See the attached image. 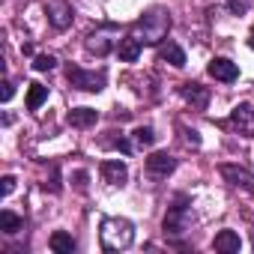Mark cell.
<instances>
[{
	"label": "cell",
	"instance_id": "obj_1",
	"mask_svg": "<svg viewBox=\"0 0 254 254\" xmlns=\"http://www.w3.org/2000/svg\"><path fill=\"white\" fill-rule=\"evenodd\" d=\"M99 239H102L105 251H123L135 242V227L126 218H105L102 230H99Z\"/></svg>",
	"mask_w": 254,
	"mask_h": 254
},
{
	"label": "cell",
	"instance_id": "obj_2",
	"mask_svg": "<svg viewBox=\"0 0 254 254\" xmlns=\"http://www.w3.org/2000/svg\"><path fill=\"white\" fill-rule=\"evenodd\" d=\"M168 30H171V12H165V9H150L144 18H138V39L144 42V45H159L165 36H168Z\"/></svg>",
	"mask_w": 254,
	"mask_h": 254
},
{
	"label": "cell",
	"instance_id": "obj_3",
	"mask_svg": "<svg viewBox=\"0 0 254 254\" xmlns=\"http://www.w3.org/2000/svg\"><path fill=\"white\" fill-rule=\"evenodd\" d=\"M191 224V209H189V200L186 197H177V203L168 209L162 227H165V236H183Z\"/></svg>",
	"mask_w": 254,
	"mask_h": 254
},
{
	"label": "cell",
	"instance_id": "obj_4",
	"mask_svg": "<svg viewBox=\"0 0 254 254\" xmlns=\"http://www.w3.org/2000/svg\"><path fill=\"white\" fill-rule=\"evenodd\" d=\"M66 78L75 90H84V93H99L105 90V72H87L81 66H69L66 69Z\"/></svg>",
	"mask_w": 254,
	"mask_h": 254
},
{
	"label": "cell",
	"instance_id": "obj_5",
	"mask_svg": "<svg viewBox=\"0 0 254 254\" xmlns=\"http://www.w3.org/2000/svg\"><path fill=\"white\" fill-rule=\"evenodd\" d=\"M230 126H233L239 135L254 138V105H248V102L236 105V108L230 111Z\"/></svg>",
	"mask_w": 254,
	"mask_h": 254
},
{
	"label": "cell",
	"instance_id": "obj_6",
	"mask_svg": "<svg viewBox=\"0 0 254 254\" xmlns=\"http://www.w3.org/2000/svg\"><path fill=\"white\" fill-rule=\"evenodd\" d=\"M45 15L57 30H66L72 24V18H75V9H72V3H66V0H51V3H45Z\"/></svg>",
	"mask_w": 254,
	"mask_h": 254
},
{
	"label": "cell",
	"instance_id": "obj_7",
	"mask_svg": "<svg viewBox=\"0 0 254 254\" xmlns=\"http://www.w3.org/2000/svg\"><path fill=\"white\" fill-rule=\"evenodd\" d=\"M206 72H209L215 81H224V84H230V81L239 78V66H236L233 60H227V57H212L209 66H206Z\"/></svg>",
	"mask_w": 254,
	"mask_h": 254
},
{
	"label": "cell",
	"instance_id": "obj_8",
	"mask_svg": "<svg viewBox=\"0 0 254 254\" xmlns=\"http://www.w3.org/2000/svg\"><path fill=\"white\" fill-rule=\"evenodd\" d=\"M221 177H224L233 189H245V191L254 189V174H251L248 168H239V165H221Z\"/></svg>",
	"mask_w": 254,
	"mask_h": 254
},
{
	"label": "cell",
	"instance_id": "obj_9",
	"mask_svg": "<svg viewBox=\"0 0 254 254\" xmlns=\"http://www.w3.org/2000/svg\"><path fill=\"white\" fill-rule=\"evenodd\" d=\"M102 177H105L108 186H126L129 168H126V162H120V159H108V162H102Z\"/></svg>",
	"mask_w": 254,
	"mask_h": 254
},
{
	"label": "cell",
	"instance_id": "obj_10",
	"mask_svg": "<svg viewBox=\"0 0 254 254\" xmlns=\"http://www.w3.org/2000/svg\"><path fill=\"white\" fill-rule=\"evenodd\" d=\"M180 96H183L194 111H203V108L209 105V90H206V87H200V84H191V81L180 87Z\"/></svg>",
	"mask_w": 254,
	"mask_h": 254
},
{
	"label": "cell",
	"instance_id": "obj_11",
	"mask_svg": "<svg viewBox=\"0 0 254 254\" xmlns=\"http://www.w3.org/2000/svg\"><path fill=\"white\" fill-rule=\"evenodd\" d=\"M174 168H177V159L171 153H153L147 159V171L153 177H168V174H174Z\"/></svg>",
	"mask_w": 254,
	"mask_h": 254
},
{
	"label": "cell",
	"instance_id": "obj_12",
	"mask_svg": "<svg viewBox=\"0 0 254 254\" xmlns=\"http://www.w3.org/2000/svg\"><path fill=\"white\" fill-rule=\"evenodd\" d=\"M141 48H144V42L138 36H123L120 45H117V54H120L123 63H135L141 57Z\"/></svg>",
	"mask_w": 254,
	"mask_h": 254
},
{
	"label": "cell",
	"instance_id": "obj_13",
	"mask_svg": "<svg viewBox=\"0 0 254 254\" xmlns=\"http://www.w3.org/2000/svg\"><path fill=\"white\" fill-rule=\"evenodd\" d=\"M96 120H99L96 108H72L69 111V126H75V129H87V126H93Z\"/></svg>",
	"mask_w": 254,
	"mask_h": 254
},
{
	"label": "cell",
	"instance_id": "obj_14",
	"mask_svg": "<svg viewBox=\"0 0 254 254\" xmlns=\"http://www.w3.org/2000/svg\"><path fill=\"white\" fill-rule=\"evenodd\" d=\"M215 251H221V254H236L239 248H242V242H239V233H233V230H221L218 236H215Z\"/></svg>",
	"mask_w": 254,
	"mask_h": 254
},
{
	"label": "cell",
	"instance_id": "obj_15",
	"mask_svg": "<svg viewBox=\"0 0 254 254\" xmlns=\"http://www.w3.org/2000/svg\"><path fill=\"white\" fill-rule=\"evenodd\" d=\"M159 60H165V63H171L174 69H183V66H186V51H183L180 45H174V42H168V45H162V48H159Z\"/></svg>",
	"mask_w": 254,
	"mask_h": 254
},
{
	"label": "cell",
	"instance_id": "obj_16",
	"mask_svg": "<svg viewBox=\"0 0 254 254\" xmlns=\"http://www.w3.org/2000/svg\"><path fill=\"white\" fill-rule=\"evenodd\" d=\"M48 99V87L45 84H30L27 87V111H39Z\"/></svg>",
	"mask_w": 254,
	"mask_h": 254
},
{
	"label": "cell",
	"instance_id": "obj_17",
	"mask_svg": "<svg viewBox=\"0 0 254 254\" xmlns=\"http://www.w3.org/2000/svg\"><path fill=\"white\" fill-rule=\"evenodd\" d=\"M51 251H57V254H72L75 251V239L66 233V230H57V233H51Z\"/></svg>",
	"mask_w": 254,
	"mask_h": 254
},
{
	"label": "cell",
	"instance_id": "obj_18",
	"mask_svg": "<svg viewBox=\"0 0 254 254\" xmlns=\"http://www.w3.org/2000/svg\"><path fill=\"white\" fill-rule=\"evenodd\" d=\"M24 227V221H21V215H15V212H9V209H3V212H0V230H3V233H18Z\"/></svg>",
	"mask_w": 254,
	"mask_h": 254
},
{
	"label": "cell",
	"instance_id": "obj_19",
	"mask_svg": "<svg viewBox=\"0 0 254 254\" xmlns=\"http://www.w3.org/2000/svg\"><path fill=\"white\" fill-rule=\"evenodd\" d=\"M87 51H90V54L105 57V54L111 51V39H108V36H102V33H93V36H87Z\"/></svg>",
	"mask_w": 254,
	"mask_h": 254
},
{
	"label": "cell",
	"instance_id": "obj_20",
	"mask_svg": "<svg viewBox=\"0 0 254 254\" xmlns=\"http://www.w3.org/2000/svg\"><path fill=\"white\" fill-rule=\"evenodd\" d=\"M156 141V132L150 129V126H138V129H135V144L138 147H150Z\"/></svg>",
	"mask_w": 254,
	"mask_h": 254
},
{
	"label": "cell",
	"instance_id": "obj_21",
	"mask_svg": "<svg viewBox=\"0 0 254 254\" xmlns=\"http://www.w3.org/2000/svg\"><path fill=\"white\" fill-rule=\"evenodd\" d=\"M54 66H57V60H54L51 54H39V57L33 60V69H36V72H51Z\"/></svg>",
	"mask_w": 254,
	"mask_h": 254
},
{
	"label": "cell",
	"instance_id": "obj_22",
	"mask_svg": "<svg viewBox=\"0 0 254 254\" xmlns=\"http://www.w3.org/2000/svg\"><path fill=\"white\" fill-rule=\"evenodd\" d=\"M227 9H230L233 15H245V12L251 9V0H227Z\"/></svg>",
	"mask_w": 254,
	"mask_h": 254
},
{
	"label": "cell",
	"instance_id": "obj_23",
	"mask_svg": "<svg viewBox=\"0 0 254 254\" xmlns=\"http://www.w3.org/2000/svg\"><path fill=\"white\" fill-rule=\"evenodd\" d=\"M105 147H114V150H120V153H129V150H132L129 141H126L123 135H120V138H105Z\"/></svg>",
	"mask_w": 254,
	"mask_h": 254
},
{
	"label": "cell",
	"instance_id": "obj_24",
	"mask_svg": "<svg viewBox=\"0 0 254 254\" xmlns=\"http://www.w3.org/2000/svg\"><path fill=\"white\" fill-rule=\"evenodd\" d=\"M60 191V177H57V168H51V183H45V191Z\"/></svg>",
	"mask_w": 254,
	"mask_h": 254
},
{
	"label": "cell",
	"instance_id": "obj_25",
	"mask_svg": "<svg viewBox=\"0 0 254 254\" xmlns=\"http://www.w3.org/2000/svg\"><path fill=\"white\" fill-rule=\"evenodd\" d=\"M0 183H3V197H6V194H12V189H15V177H3Z\"/></svg>",
	"mask_w": 254,
	"mask_h": 254
},
{
	"label": "cell",
	"instance_id": "obj_26",
	"mask_svg": "<svg viewBox=\"0 0 254 254\" xmlns=\"http://www.w3.org/2000/svg\"><path fill=\"white\" fill-rule=\"evenodd\" d=\"M12 93H15L12 81H3V93H0V96H3V102H9V99H12Z\"/></svg>",
	"mask_w": 254,
	"mask_h": 254
},
{
	"label": "cell",
	"instance_id": "obj_27",
	"mask_svg": "<svg viewBox=\"0 0 254 254\" xmlns=\"http://www.w3.org/2000/svg\"><path fill=\"white\" fill-rule=\"evenodd\" d=\"M183 132H186V141H189V144H194V147L200 144V135H197L194 129H183Z\"/></svg>",
	"mask_w": 254,
	"mask_h": 254
},
{
	"label": "cell",
	"instance_id": "obj_28",
	"mask_svg": "<svg viewBox=\"0 0 254 254\" xmlns=\"http://www.w3.org/2000/svg\"><path fill=\"white\" fill-rule=\"evenodd\" d=\"M75 186H78L81 191L87 189V174H84V171H78V174H75Z\"/></svg>",
	"mask_w": 254,
	"mask_h": 254
},
{
	"label": "cell",
	"instance_id": "obj_29",
	"mask_svg": "<svg viewBox=\"0 0 254 254\" xmlns=\"http://www.w3.org/2000/svg\"><path fill=\"white\" fill-rule=\"evenodd\" d=\"M248 45L254 48V27H251V36H248Z\"/></svg>",
	"mask_w": 254,
	"mask_h": 254
},
{
	"label": "cell",
	"instance_id": "obj_30",
	"mask_svg": "<svg viewBox=\"0 0 254 254\" xmlns=\"http://www.w3.org/2000/svg\"><path fill=\"white\" fill-rule=\"evenodd\" d=\"M251 194H254V189H251Z\"/></svg>",
	"mask_w": 254,
	"mask_h": 254
}]
</instances>
